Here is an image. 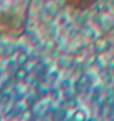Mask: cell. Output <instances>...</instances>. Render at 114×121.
<instances>
[{"mask_svg":"<svg viewBox=\"0 0 114 121\" xmlns=\"http://www.w3.org/2000/svg\"><path fill=\"white\" fill-rule=\"evenodd\" d=\"M90 83V75L88 74H82L79 76V80L77 81V84H78L81 87H86Z\"/></svg>","mask_w":114,"mask_h":121,"instance_id":"52a82bcc","label":"cell"},{"mask_svg":"<svg viewBox=\"0 0 114 121\" xmlns=\"http://www.w3.org/2000/svg\"><path fill=\"white\" fill-rule=\"evenodd\" d=\"M2 119H4V117H2V114L0 113V120H2Z\"/></svg>","mask_w":114,"mask_h":121,"instance_id":"5bb4252c","label":"cell"},{"mask_svg":"<svg viewBox=\"0 0 114 121\" xmlns=\"http://www.w3.org/2000/svg\"><path fill=\"white\" fill-rule=\"evenodd\" d=\"M106 65H107V69L110 71H114V55L107 60V64Z\"/></svg>","mask_w":114,"mask_h":121,"instance_id":"8fae6325","label":"cell"},{"mask_svg":"<svg viewBox=\"0 0 114 121\" xmlns=\"http://www.w3.org/2000/svg\"><path fill=\"white\" fill-rule=\"evenodd\" d=\"M72 119L74 121H84L87 119V111L83 108H77L72 113Z\"/></svg>","mask_w":114,"mask_h":121,"instance_id":"3957f363","label":"cell"},{"mask_svg":"<svg viewBox=\"0 0 114 121\" xmlns=\"http://www.w3.org/2000/svg\"><path fill=\"white\" fill-rule=\"evenodd\" d=\"M1 104H2V102H1V100H0V107H1Z\"/></svg>","mask_w":114,"mask_h":121,"instance_id":"9a60e30c","label":"cell"},{"mask_svg":"<svg viewBox=\"0 0 114 121\" xmlns=\"http://www.w3.org/2000/svg\"><path fill=\"white\" fill-rule=\"evenodd\" d=\"M38 94L40 95V96H47V95H49V90L47 89V87H39V90H38Z\"/></svg>","mask_w":114,"mask_h":121,"instance_id":"30bf717a","label":"cell"},{"mask_svg":"<svg viewBox=\"0 0 114 121\" xmlns=\"http://www.w3.org/2000/svg\"><path fill=\"white\" fill-rule=\"evenodd\" d=\"M95 52L98 54V53H104L105 51H107L111 46V43L109 39H106L105 37H101L95 40Z\"/></svg>","mask_w":114,"mask_h":121,"instance_id":"6da1fadb","label":"cell"},{"mask_svg":"<svg viewBox=\"0 0 114 121\" xmlns=\"http://www.w3.org/2000/svg\"><path fill=\"white\" fill-rule=\"evenodd\" d=\"M106 104L109 105V107H112L114 104V95H109L107 98H106Z\"/></svg>","mask_w":114,"mask_h":121,"instance_id":"4fadbf2b","label":"cell"},{"mask_svg":"<svg viewBox=\"0 0 114 121\" xmlns=\"http://www.w3.org/2000/svg\"><path fill=\"white\" fill-rule=\"evenodd\" d=\"M12 99V94L8 92V91H4L1 94H0V100L2 104H7V103H10V101Z\"/></svg>","mask_w":114,"mask_h":121,"instance_id":"ba28073f","label":"cell"},{"mask_svg":"<svg viewBox=\"0 0 114 121\" xmlns=\"http://www.w3.org/2000/svg\"><path fill=\"white\" fill-rule=\"evenodd\" d=\"M100 80H101V82L104 84V85H111L112 83L114 82V78H113V75L111 73L110 69H105V71H103L100 75Z\"/></svg>","mask_w":114,"mask_h":121,"instance_id":"277c9868","label":"cell"},{"mask_svg":"<svg viewBox=\"0 0 114 121\" xmlns=\"http://www.w3.org/2000/svg\"><path fill=\"white\" fill-rule=\"evenodd\" d=\"M28 75H29V72L25 66H18V69L15 71L13 78L18 82H22V81H26L28 78Z\"/></svg>","mask_w":114,"mask_h":121,"instance_id":"7a4b0ae2","label":"cell"},{"mask_svg":"<svg viewBox=\"0 0 114 121\" xmlns=\"http://www.w3.org/2000/svg\"><path fill=\"white\" fill-rule=\"evenodd\" d=\"M97 63H98V56H97V53L96 54H92V55H90V56H88L87 60H84V67H85V69H92V67H94Z\"/></svg>","mask_w":114,"mask_h":121,"instance_id":"8992f818","label":"cell"},{"mask_svg":"<svg viewBox=\"0 0 114 121\" xmlns=\"http://www.w3.org/2000/svg\"><path fill=\"white\" fill-rule=\"evenodd\" d=\"M30 60V57L26 52H20L16 57V63L18 66H26Z\"/></svg>","mask_w":114,"mask_h":121,"instance_id":"5b68a950","label":"cell"},{"mask_svg":"<svg viewBox=\"0 0 114 121\" xmlns=\"http://www.w3.org/2000/svg\"><path fill=\"white\" fill-rule=\"evenodd\" d=\"M26 102H27V104H28L29 107H31V105H35L36 100L33 98V95H28V96L26 98Z\"/></svg>","mask_w":114,"mask_h":121,"instance_id":"7c38bea8","label":"cell"},{"mask_svg":"<svg viewBox=\"0 0 114 121\" xmlns=\"http://www.w3.org/2000/svg\"><path fill=\"white\" fill-rule=\"evenodd\" d=\"M21 117L24 120H30L34 117V111L30 108H27L26 110H24L21 112Z\"/></svg>","mask_w":114,"mask_h":121,"instance_id":"9c48e42d","label":"cell"}]
</instances>
